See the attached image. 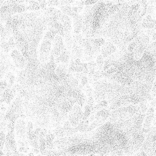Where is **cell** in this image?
Returning <instances> with one entry per match:
<instances>
[{"instance_id": "cell-1", "label": "cell", "mask_w": 156, "mask_h": 156, "mask_svg": "<svg viewBox=\"0 0 156 156\" xmlns=\"http://www.w3.org/2000/svg\"><path fill=\"white\" fill-rule=\"evenodd\" d=\"M51 43L50 40L46 39L43 41L41 44L40 52L41 60H48L51 50Z\"/></svg>"}, {"instance_id": "cell-3", "label": "cell", "mask_w": 156, "mask_h": 156, "mask_svg": "<svg viewBox=\"0 0 156 156\" xmlns=\"http://www.w3.org/2000/svg\"><path fill=\"white\" fill-rule=\"evenodd\" d=\"M87 77L83 76L81 78V83L83 86L87 84Z\"/></svg>"}, {"instance_id": "cell-2", "label": "cell", "mask_w": 156, "mask_h": 156, "mask_svg": "<svg viewBox=\"0 0 156 156\" xmlns=\"http://www.w3.org/2000/svg\"><path fill=\"white\" fill-rule=\"evenodd\" d=\"M11 55L16 66L18 68H23L25 65V60L19 51L15 50L12 51Z\"/></svg>"}]
</instances>
